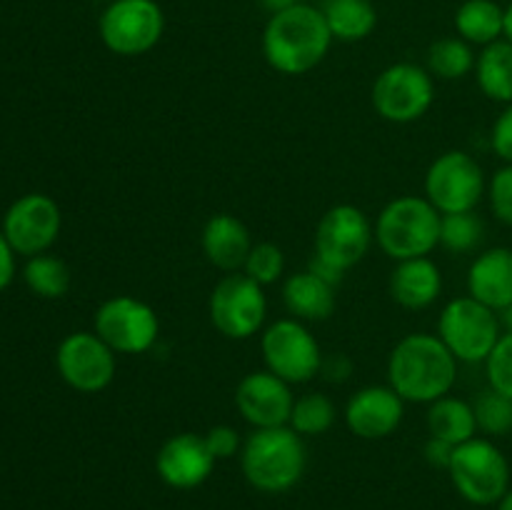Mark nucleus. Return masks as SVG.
Here are the masks:
<instances>
[{"label": "nucleus", "instance_id": "nucleus-26", "mask_svg": "<svg viewBox=\"0 0 512 510\" xmlns=\"http://www.w3.org/2000/svg\"><path fill=\"white\" fill-rule=\"evenodd\" d=\"M428 433L433 438L448 440L453 445H463L478 435L473 403L455 395H443L428 405Z\"/></svg>", "mask_w": 512, "mask_h": 510}, {"label": "nucleus", "instance_id": "nucleus-24", "mask_svg": "<svg viewBox=\"0 0 512 510\" xmlns=\"http://www.w3.org/2000/svg\"><path fill=\"white\" fill-rule=\"evenodd\" d=\"M320 10L338 43H360L378 28V8L373 0H325Z\"/></svg>", "mask_w": 512, "mask_h": 510}, {"label": "nucleus", "instance_id": "nucleus-43", "mask_svg": "<svg viewBox=\"0 0 512 510\" xmlns=\"http://www.w3.org/2000/svg\"><path fill=\"white\" fill-rule=\"evenodd\" d=\"M500 323H503V328L508 330V333H512V305L500 313Z\"/></svg>", "mask_w": 512, "mask_h": 510}, {"label": "nucleus", "instance_id": "nucleus-25", "mask_svg": "<svg viewBox=\"0 0 512 510\" xmlns=\"http://www.w3.org/2000/svg\"><path fill=\"white\" fill-rule=\"evenodd\" d=\"M475 80L483 95L493 103H512V43L500 38L480 48L475 60Z\"/></svg>", "mask_w": 512, "mask_h": 510}, {"label": "nucleus", "instance_id": "nucleus-4", "mask_svg": "<svg viewBox=\"0 0 512 510\" xmlns=\"http://www.w3.org/2000/svg\"><path fill=\"white\" fill-rule=\"evenodd\" d=\"M440 218L433 203L420 195H400L380 210L375 243L390 260L425 258L440 245Z\"/></svg>", "mask_w": 512, "mask_h": 510}, {"label": "nucleus", "instance_id": "nucleus-39", "mask_svg": "<svg viewBox=\"0 0 512 510\" xmlns=\"http://www.w3.org/2000/svg\"><path fill=\"white\" fill-rule=\"evenodd\" d=\"M13 275H15V250L13 245L8 243L3 230H0V290H5L10 283H13Z\"/></svg>", "mask_w": 512, "mask_h": 510}, {"label": "nucleus", "instance_id": "nucleus-18", "mask_svg": "<svg viewBox=\"0 0 512 510\" xmlns=\"http://www.w3.org/2000/svg\"><path fill=\"white\" fill-rule=\"evenodd\" d=\"M405 400L390 385H365L345 405V425L363 440H383L400 428Z\"/></svg>", "mask_w": 512, "mask_h": 510}, {"label": "nucleus", "instance_id": "nucleus-45", "mask_svg": "<svg viewBox=\"0 0 512 510\" xmlns=\"http://www.w3.org/2000/svg\"><path fill=\"white\" fill-rule=\"evenodd\" d=\"M473 510H485V508H473Z\"/></svg>", "mask_w": 512, "mask_h": 510}, {"label": "nucleus", "instance_id": "nucleus-23", "mask_svg": "<svg viewBox=\"0 0 512 510\" xmlns=\"http://www.w3.org/2000/svg\"><path fill=\"white\" fill-rule=\"evenodd\" d=\"M455 33L475 48L505 38V8L498 0H463L455 10Z\"/></svg>", "mask_w": 512, "mask_h": 510}, {"label": "nucleus", "instance_id": "nucleus-34", "mask_svg": "<svg viewBox=\"0 0 512 510\" xmlns=\"http://www.w3.org/2000/svg\"><path fill=\"white\" fill-rule=\"evenodd\" d=\"M488 203L495 218L512 228V163L495 170L488 180Z\"/></svg>", "mask_w": 512, "mask_h": 510}, {"label": "nucleus", "instance_id": "nucleus-46", "mask_svg": "<svg viewBox=\"0 0 512 510\" xmlns=\"http://www.w3.org/2000/svg\"><path fill=\"white\" fill-rule=\"evenodd\" d=\"M505 3H512V0H505Z\"/></svg>", "mask_w": 512, "mask_h": 510}, {"label": "nucleus", "instance_id": "nucleus-2", "mask_svg": "<svg viewBox=\"0 0 512 510\" xmlns=\"http://www.w3.org/2000/svg\"><path fill=\"white\" fill-rule=\"evenodd\" d=\"M458 380V360L433 333H408L388 358V385L405 403L430 405L450 395Z\"/></svg>", "mask_w": 512, "mask_h": 510}, {"label": "nucleus", "instance_id": "nucleus-31", "mask_svg": "<svg viewBox=\"0 0 512 510\" xmlns=\"http://www.w3.org/2000/svg\"><path fill=\"white\" fill-rule=\"evenodd\" d=\"M473 413L478 430H483L490 438H503L512 433V398L498 393L490 385L483 393L475 395Z\"/></svg>", "mask_w": 512, "mask_h": 510}, {"label": "nucleus", "instance_id": "nucleus-44", "mask_svg": "<svg viewBox=\"0 0 512 510\" xmlns=\"http://www.w3.org/2000/svg\"><path fill=\"white\" fill-rule=\"evenodd\" d=\"M498 510H512V488H508V493L498 500Z\"/></svg>", "mask_w": 512, "mask_h": 510}, {"label": "nucleus", "instance_id": "nucleus-5", "mask_svg": "<svg viewBox=\"0 0 512 510\" xmlns=\"http://www.w3.org/2000/svg\"><path fill=\"white\" fill-rule=\"evenodd\" d=\"M435 335L458 363H485L503 335V323L493 308L470 295H460L440 310Z\"/></svg>", "mask_w": 512, "mask_h": 510}, {"label": "nucleus", "instance_id": "nucleus-38", "mask_svg": "<svg viewBox=\"0 0 512 510\" xmlns=\"http://www.w3.org/2000/svg\"><path fill=\"white\" fill-rule=\"evenodd\" d=\"M455 448H458V445L448 443V440L433 438V435H430L428 443H425V448H423V455H425V460H428V463L433 465V468L448 470L450 468V460H453Z\"/></svg>", "mask_w": 512, "mask_h": 510}, {"label": "nucleus", "instance_id": "nucleus-32", "mask_svg": "<svg viewBox=\"0 0 512 510\" xmlns=\"http://www.w3.org/2000/svg\"><path fill=\"white\" fill-rule=\"evenodd\" d=\"M243 273L248 275L250 280H255L258 285H263V288L278 283L285 273V255L283 250H280V245L270 243V240L255 243L248 260H245Z\"/></svg>", "mask_w": 512, "mask_h": 510}, {"label": "nucleus", "instance_id": "nucleus-33", "mask_svg": "<svg viewBox=\"0 0 512 510\" xmlns=\"http://www.w3.org/2000/svg\"><path fill=\"white\" fill-rule=\"evenodd\" d=\"M485 375H488L490 388L512 398V333L508 330L500 335L498 345L485 360Z\"/></svg>", "mask_w": 512, "mask_h": 510}, {"label": "nucleus", "instance_id": "nucleus-42", "mask_svg": "<svg viewBox=\"0 0 512 510\" xmlns=\"http://www.w3.org/2000/svg\"><path fill=\"white\" fill-rule=\"evenodd\" d=\"M505 40L512 43V3L505 5Z\"/></svg>", "mask_w": 512, "mask_h": 510}, {"label": "nucleus", "instance_id": "nucleus-17", "mask_svg": "<svg viewBox=\"0 0 512 510\" xmlns=\"http://www.w3.org/2000/svg\"><path fill=\"white\" fill-rule=\"evenodd\" d=\"M218 460L210 453L205 435L178 433L170 435L155 455V470L160 480L175 490H193L203 485L213 473Z\"/></svg>", "mask_w": 512, "mask_h": 510}, {"label": "nucleus", "instance_id": "nucleus-6", "mask_svg": "<svg viewBox=\"0 0 512 510\" xmlns=\"http://www.w3.org/2000/svg\"><path fill=\"white\" fill-rule=\"evenodd\" d=\"M448 475L463 500L475 508L498 505L510 488V463L505 453L493 440L478 435L455 448Z\"/></svg>", "mask_w": 512, "mask_h": 510}, {"label": "nucleus", "instance_id": "nucleus-8", "mask_svg": "<svg viewBox=\"0 0 512 510\" xmlns=\"http://www.w3.org/2000/svg\"><path fill=\"white\" fill-rule=\"evenodd\" d=\"M265 368L290 385L310 383L320 375L323 350L308 325L298 318H280L260 335Z\"/></svg>", "mask_w": 512, "mask_h": 510}, {"label": "nucleus", "instance_id": "nucleus-21", "mask_svg": "<svg viewBox=\"0 0 512 510\" xmlns=\"http://www.w3.org/2000/svg\"><path fill=\"white\" fill-rule=\"evenodd\" d=\"M443 293V270L430 255L398 260L390 273V295L405 310H425Z\"/></svg>", "mask_w": 512, "mask_h": 510}, {"label": "nucleus", "instance_id": "nucleus-11", "mask_svg": "<svg viewBox=\"0 0 512 510\" xmlns=\"http://www.w3.org/2000/svg\"><path fill=\"white\" fill-rule=\"evenodd\" d=\"M370 100L388 123H415L433 108L435 78L418 63H393L375 78Z\"/></svg>", "mask_w": 512, "mask_h": 510}, {"label": "nucleus", "instance_id": "nucleus-16", "mask_svg": "<svg viewBox=\"0 0 512 510\" xmlns=\"http://www.w3.org/2000/svg\"><path fill=\"white\" fill-rule=\"evenodd\" d=\"M295 395L290 383L270 373L268 368L253 370L235 388V408L253 428H278L288 425Z\"/></svg>", "mask_w": 512, "mask_h": 510}, {"label": "nucleus", "instance_id": "nucleus-30", "mask_svg": "<svg viewBox=\"0 0 512 510\" xmlns=\"http://www.w3.org/2000/svg\"><path fill=\"white\" fill-rule=\"evenodd\" d=\"M485 238V223L475 210L468 213H448L440 218V248L453 255H465L478 250Z\"/></svg>", "mask_w": 512, "mask_h": 510}, {"label": "nucleus", "instance_id": "nucleus-20", "mask_svg": "<svg viewBox=\"0 0 512 510\" xmlns=\"http://www.w3.org/2000/svg\"><path fill=\"white\" fill-rule=\"evenodd\" d=\"M468 295L503 313L512 305V248H488L470 263Z\"/></svg>", "mask_w": 512, "mask_h": 510}, {"label": "nucleus", "instance_id": "nucleus-40", "mask_svg": "<svg viewBox=\"0 0 512 510\" xmlns=\"http://www.w3.org/2000/svg\"><path fill=\"white\" fill-rule=\"evenodd\" d=\"M308 270H310V273L318 275V278H323L325 283L335 285V288H338V285L343 283V278H345V270H340L338 265L328 263V260H323L320 255H315V253H313V258L308 260Z\"/></svg>", "mask_w": 512, "mask_h": 510}, {"label": "nucleus", "instance_id": "nucleus-41", "mask_svg": "<svg viewBox=\"0 0 512 510\" xmlns=\"http://www.w3.org/2000/svg\"><path fill=\"white\" fill-rule=\"evenodd\" d=\"M260 5H263L265 10H268L270 15L273 13H280V10H288V8H293V5H300V3H305V0H258Z\"/></svg>", "mask_w": 512, "mask_h": 510}, {"label": "nucleus", "instance_id": "nucleus-28", "mask_svg": "<svg viewBox=\"0 0 512 510\" xmlns=\"http://www.w3.org/2000/svg\"><path fill=\"white\" fill-rule=\"evenodd\" d=\"M23 280L38 298H63L70 290V268L65 265V260L40 253L28 258L23 268Z\"/></svg>", "mask_w": 512, "mask_h": 510}, {"label": "nucleus", "instance_id": "nucleus-22", "mask_svg": "<svg viewBox=\"0 0 512 510\" xmlns=\"http://www.w3.org/2000/svg\"><path fill=\"white\" fill-rule=\"evenodd\" d=\"M283 305L290 318H298L303 323H325L338 308V288L305 268L303 273L285 278Z\"/></svg>", "mask_w": 512, "mask_h": 510}, {"label": "nucleus", "instance_id": "nucleus-3", "mask_svg": "<svg viewBox=\"0 0 512 510\" xmlns=\"http://www.w3.org/2000/svg\"><path fill=\"white\" fill-rule=\"evenodd\" d=\"M308 465L303 435L290 425L278 428H255L243 440L240 468L245 480L260 493H288L300 483Z\"/></svg>", "mask_w": 512, "mask_h": 510}, {"label": "nucleus", "instance_id": "nucleus-14", "mask_svg": "<svg viewBox=\"0 0 512 510\" xmlns=\"http://www.w3.org/2000/svg\"><path fill=\"white\" fill-rule=\"evenodd\" d=\"M375 240V225L358 205L340 203L325 210L315 228V255L348 273L368 255Z\"/></svg>", "mask_w": 512, "mask_h": 510}, {"label": "nucleus", "instance_id": "nucleus-13", "mask_svg": "<svg viewBox=\"0 0 512 510\" xmlns=\"http://www.w3.org/2000/svg\"><path fill=\"white\" fill-rule=\"evenodd\" d=\"M55 365L65 383L78 393H100L118 373V353L98 333L78 330L60 340Z\"/></svg>", "mask_w": 512, "mask_h": 510}, {"label": "nucleus", "instance_id": "nucleus-10", "mask_svg": "<svg viewBox=\"0 0 512 510\" xmlns=\"http://www.w3.org/2000/svg\"><path fill=\"white\" fill-rule=\"evenodd\" d=\"M488 193V178L478 160L465 150H445L425 173V198L440 215L468 213Z\"/></svg>", "mask_w": 512, "mask_h": 510}, {"label": "nucleus", "instance_id": "nucleus-1", "mask_svg": "<svg viewBox=\"0 0 512 510\" xmlns=\"http://www.w3.org/2000/svg\"><path fill=\"white\" fill-rule=\"evenodd\" d=\"M333 33L318 5L300 3L268 18L260 38L265 60L280 75H305L330 53Z\"/></svg>", "mask_w": 512, "mask_h": 510}, {"label": "nucleus", "instance_id": "nucleus-19", "mask_svg": "<svg viewBox=\"0 0 512 510\" xmlns=\"http://www.w3.org/2000/svg\"><path fill=\"white\" fill-rule=\"evenodd\" d=\"M253 245L248 225L233 213H215L213 218H208V223L203 225V233H200L203 255L210 265H215L223 273L243 270Z\"/></svg>", "mask_w": 512, "mask_h": 510}, {"label": "nucleus", "instance_id": "nucleus-7", "mask_svg": "<svg viewBox=\"0 0 512 510\" xmlns=\"http://www.w3.org/2000/svg\"><path fill=\"white\" fill-rule=\"evenodd\" d=\"M165 33L158 0H110L98 18L100 43L120 58L150 53Z\"/></svg>", "mask_w": 512, "mask_h": 510}, {"label": "nucleus", "instance_id": "nucleus-35", "mask_svg": "<svg viewBox=\"0 0 512 510\" xmlns=\"http://www.w3.org/2000/svg\"><path fill=\"white\" fill-rule=\"evenodd\" d=\"M205 443H208L215 460H228L233 455H240V450H243V438H240L233 425H213L205 433Z\"/></svg>", "mask_w": 512, "mask_h": 510}, {"label": "nucleus", "instance_id": "nucleus-36", "mask_svg": "<svg viewBox=\"0 0 512 510\" xmlns=\"http://www.w3.org/2000/svg\"><path fill=\"white\" fill-rule=\"evenodd\" d=\"M490 148L503 163H512V103L503 108L490 130Z\"/></svg>", "mask_w": 512, "mask_h": 510}, {"label": "nucleus", "instance_id": "nucleus-27", "mask_svg": "<svg viewBox=\"0 0 512 510\" xmlns=\"http://www.w3.org/2000/svg\"><path fill=\"white\" fill-rule=\"evenodd\" d=\"M428 73L438 80H463L465 75L475 73V48L465 43L458 35L435 40L428 48Z\"/></svg>", "mask_w": 512, "mask_h": 510}, {"label": "nucleus", "instance_id": "nucleus-37", "mask_svg": "<svg viewBox=\"0 0 512 510\" xmlns=\"http://www.w3.org/2000/svg\"><path fill=\"white\" fill-rule=\"evenodd\" d=\"M355 365L350 360V355L345 353H330L323 355V365H320V378H325L328 383H348L350 375H353Z\"/></svg>", "mask_w": 512, "mask_h": 510}, {"label": "nucleus", "instance_id": "nucleus-15", "mask_svg": "<svg viewBox=\"0 0 512 510\" xmlns=\"http://www.w3.org/2000/svg\"><path fill=\"white\" fill-rule=\"evenodd\" d=\"M63 215L58 203L43 193H28L15 200L3 218V233L18 255L48 253L58 240Z\"/></svg>", "mask_w": 512, "mask_h": 510}, {"label": "nucleus", "instance_id": "nucleus-12", "mask_svg": "<svg viewBox=\"0 0 512 510\" xmlns=\"http://www.w3.org/2000/svg\"><path fill=\"white\" fill-rule=\"evenodd\" d=\"M93 328L118 355H140L158 343L160 320L145 300L115 295L95 310Z\"/></svg>", "mask_w": 512, "mask_h": 510}, {"label": "nucleus", "instance_id": "nucleus-29", "mask_svg": "<svg viewBox=\"0 0 512 510\" xmlns=\"http://www.w3.org/2000/svg\"><path fill=\"white\" fill-rule=\"evenodd\" d=\"M338 420V408H335L333 398L325 393H305L295 398L293 413H290L288 425L303 438L310 435H323Z\"/></svg>", "mask_w": 512, "mask_h": 510}, {"label": "nucleus", "instance_id": "nucleus-9", "mask_svg": "<svg viewBox=\"0 0 512 510\" xmlns=\"http://www.w3.org/2000/svg\"><path fill=\"white\" fill-rule=\"evenodd\" d=\"M210 323L230 340H248L263 330L268 318L265 288L250 280L243 270L228 273L215 283L208 300Z\"/></svg>", "mask_w": 512, "mask_h": 510}]
</instances>
